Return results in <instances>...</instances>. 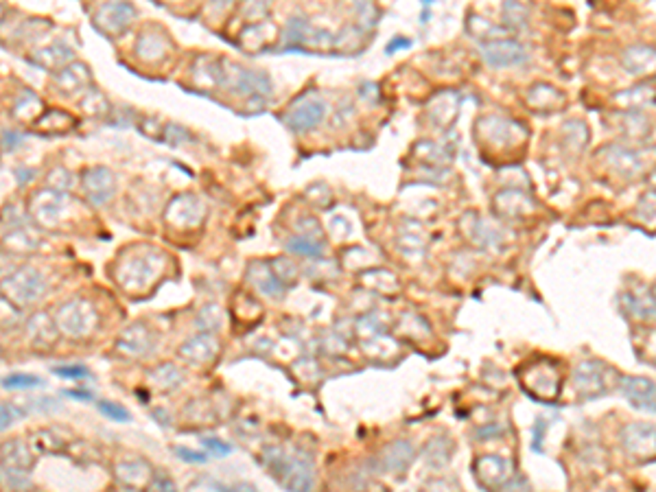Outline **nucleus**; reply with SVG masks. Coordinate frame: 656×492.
I'll list each match as a JSON object with an SVG mask.
<instances>
[{"mask_svg":"<svg viewBox=\"0 0 656 492\" xmlns=\"http://www.w3.org/2000/svg\"><path fill=\"white\" fill-rule=\"evenodd\" d=\"M267 466L278 481L289 492H311L315 481V468L306 453L300 451H285V449H267Z\"/></svg>","mask_w":656,"mask_h":492,"instance_id":"f257e3e1","label":"nucleus"},{"mask_svg":"<svg viewBox=\"0 0 656 492\" xmlns=\"http://www.w3.org/2000/svg\"><path fill=\"white\" fill-rule=\"evenodd\" d=\"M523 388L536 400H556L560 392V372L552 361H534L530 368L521 374Z\"/></svg>","mask_w":656,"mask_h":492,"instance_id":"f03ea898","label":"nucleus"},{"mask_svg":"<svg viewBox=\"0 0 656 492\" xmlns=\"http://www.w3.org/2000/svg\"><path fill=\"white\" fill-rule=\"evenodd\" d=\"M44 291H46V280L42 273L33 267L18 269L11 278L5 280V300L9 296L11 298L9 302H15L20 306L38 302Z\"/></svg>","mask_w":656,"mask_h":492,"instance_id":"7ed1b4c3","label":"nucleus"},{"mask_svg":"<svg viewBox=\"0 0 656 492\" xmlns=\"http://www.w3.org/2000/svg\"><path fill=\"white\" fill-rule=\"evenodd\" d=\"M57 324L68 337H88L97 328L99 315L90 302L70 300L60 308Z\"/></svg>","mask_w":656,"mask_h":492,"instance_id":"20e7f679","label":"nucleus"},{"mask_svg":"<svg viewBox=\"0 0 656 492\" xmlns=\"http://www.w3.org/2000/svg\"><path fill=\"white\" fill-rule=\"evenodd\" d=\"M622 446L634 460L656 458V425L630 423L622 429Z\"/></svg>","mask_w":656,"mask_h":492,"instance_id":"39448f33","label":"nucleus"},{"mask_svg":"<svg viewBox=\"0 0 656 492\" xmlns=\"http://www.w3.org/2000/svg\"><path fill=\"white\" fill-rule=\"evenodd\" d=\"M481 57L495 68L505 66H521L530 60L525 46L517 40H495L481 46Z\"/></svg>","mask_w":656,"mask_h":492,"instance_id":"423d86ee","label":"nucleus"},{"mask_svg":"<svg viewBox=\"0 0 656 492\" xmlns=\"http://www.w3.org/2000/svg\"><path fill=\"white\" fill-rule=\"evenodd\" d=\"M619 392H622L632 407L643 411H656V383L645 376H628L619 378Z\"/></svg>","mask_w":656,"mask_h":492,"instance_id":"0eeeda50","label":"nucleus"},{"mask_svg":"<svg viewBox=\"0 0 656 492\" xmlns=\"http://www.w3.org/2000/svg\"><path fill=\"white\" fill-rule=\"evenodd\" d=\"M324 114H326V103H322L317 99H304V101L296 103L291 112H287L285 123H287L289 130L302 134V132L315 130V127L322 123Z\"/></svg>","mask_w":656,"mask_h":492,"instance_id":"6e6552de","label":"nucleus"},{"mask_svg":"<svg viewBox=\"0 0 656 492\" xmlns=\"http://www.w3.org/2000/svg\"><path fill=\"white\" fill-rule=\"evenodd\" d=\"M573 385L580 398L593 400L606 392L604 388V368L597 361H582L573 370Z\"/></svg>","mask_w":656,"mask_h":492,"instance_id":"1a4fd4ad","label":"nucleus"},{"mask_svg":"<svg viewBox=\"0 0 656 492\" xmlns=\"http://www.w3.org/2000/svg\"><path fill=\"white\" fill-rule=\"evenodd\" d=\"M81 184H83V193L88 195L90 202L101 206L114 193V175H112V171H107L103 167H95V169H88L83 173Z\"/></svg>","mask_w":656,"mask_h":492,"instance_id":"9d476101","label":"nucleus"},{"mask_svg":"<svg viewBox=\"0 0 656 492\" xmlns=\"http://www.w3.org/2000/svg\"><path fill=\"white\" fill-rule=\"evenodd\" d=\"M507 472L510 464L503 458H497V455H486V458H479L475 462V475L479 484L490 492L499 490L507 481Z\"/></svg>","mask_w":656,"mask_h":492,"instance_id":"9b49d317","label":"nucleus"},{"mask_svg":"<svg viewBox=\"0 0 656 492\" xmlns=\"http://www.w3.org/2000/svg\"><path fill=\"white\" fill-rule=\"evenodd\" d=\"M151 348H153V335L142 324L127 328L118 339V350H123L125 355H132V357H142V355H147Z\"/></svg>","mask_w":656,"mask_h":492,"instance_id":"f8f14e48","label":"nucleus"},{"mask_svg":"<svg viewBox=\"0 0 656 492\" xmlns=\"http://www.w3.org/2000/svg\"><path fill=\"white\" fill-rule=\"evenodd\" d=\"M624 306L636 320H656V298L643 287L624 294Z\"/></svg>","mask_w":656,"mask_h":492,"instance_id":"ddd939ff","label":"nucleus"},{"mask_svg":"<svg viewBox=\"0 0 656 492\" xmlns=\"http://www.w3.org/2000/svg\"><path fill=\"white\" fill-rule=\"evenodd\" d=\"M217 353V341L210 333H199L179 348V355L191 363H206Z\"/></svg>","mask_w":656,"mask_h":492,"instance_id":"4468645a","label":"nucleus"},{"mask_svg":"<svg viewBox=\"0 0 656 492\" xmlns=\"http://www.w3.org/2000/svg\"><path fill=\"white\" fill-rule=\"evenodd\" d=\"M624 66L632 75H650L656 70V50L650 46H632L624 53Z\"/></svg>","mask_w":656,"mask_h":492,"instance_id":"2eb2a0df","label":"nucleus"},{"mask_svg":"<svg viewBox=\"0 0 656 492\" xmlns=\"http://www.w3.org/2000/svg\"><path fill=\"white\" fill-rule=\"evenodd\" d=\"M383 468L390 470V472H403L411 460H414V446L407 442V440H398L394 444H390L383 453Z\"/></svg>","mask_w":656,"mask_h":492,"instance_id":"dca6fc26","label":"nucleus"},{"mask_svg":"<svg viewBox=\"0 0 656 492\" xmlns=\"http://www.w3.org/2000/svg\"><path fill=\"white\" fill-rule=\"evenodd\" d=\"M3 466L9 464V470H20V472H27V468L33 466V458L27 449L25 442L20 440H13V442H5L3 444Z\"/></svg>","mask_w":656,"mask_h":492,"instance_id":"f3484780","label":"nucleus"},{"mask_svg":"<svg viewBox=\"0 0 656 492\" xmlns=\"http://www.w3.org/2000/svg\"><path fill=\"white\" fill-rule=\"evenodd\" d=\"M261 267L254 269V285H257L259 291H263L269 298H282L285 294V285L280 282V278L273 273L267 265L259 263Z\"/></svg>","mask_w":656,"mask_h":492,"instance_id":"a211bd4d","label":"nucleus"},{"mask_svg":"<svg viewBox=\"0 0 656 492\" xmlns=\"http://www.w3.org/2000/svg\"><path fill=\"white\" fill-rule=\"evenodd\" d=\"M167 35H147L144 33L140 42H138V55L140 57H149V50H151V60H162L164 57V50H167Z\"/></svg>","mask_w":656,"mask_h":492,"instance_id":"6ab92c4d","label":"nucleus"},{"mask_svg":"<svg viewBox=\"0 0 656 492\" xmlns=\"http://www.w3.org/2000/svg\"><path fill=\"white\" fill-rule=\"evenodd\" d=\"M451 451H453V444L449 440H444V437H437V440L427 444V451H425L427 464H431L433 468L444 466L451 458Z\"/></svg>","mask_w":656,"mask_h":492,"instance_id":"aec40b11","label":"nucleus"},{"mask_svg":"<svg viewBox=\"0 0 656 492\" xmlns=\"http://www.w3.org/2000/svg\"><path fill=\"white\" fill-rule=\"evenodd\" d=\"M38 385H42V378L33 376V374H9L3 378L5 390H33Z\"/></svg>","mask_w":656,"mask_h":492,"instance_id":"412c9836","label":"nucleus"},{"mask_svg":"<svg viewBox=\"0 0 656 492\" xmlns=\"http://www.w3.org/2000/svg\"><path fill=\"white\" fill-rule=\"evenodd\" d=\"M287 250L296 252V254H302V257H322V254H324V247L320 243H313L308 239H291L287 243Z\"/></svg>","mask_w":656,"mask_h":492,"instance_id":"4be33fe9","label":"nucleus"},{"mask_svg":"<svg viewBox=\"0 0 656 492\" xmlns=\"http://www.w3.org/2000/svg\"><path fill=\"white\" fill-rule=\"evenodd\" d=\"M99 409H101V414L105 416V418H109V421H114V423H127L130 421V411H127L123 405H116V403H107V400H101L99 403Z\"/></svg>","mask_w":656,"mask_h":492,"instance_id":"5701e85b","label":"nucleus"},{"mask_svg":"<svg viewBox=\"0 0 656 492\" xmlns=\"http://www.w3.org/2000/svg\"><path fill=\"white\" fill-rule=\"evenodd\" d=\"M156 376H162V383L160 385L164 388V390H175L179 383H182V372L175 368V366H162V368H158L156 370Z\"/></svg>","mask_w":656,"mask_h":492,"instance_id":"b1692460","label":"nucleus"},{"mask_svg":"<svg viewBox=\"0 0 656 492\" xmlns=\"http://www.w3.org/2000/svg\"><path fill=\"white\" fill-rule=\"evenodd\" d=\"M202 444H204L212 455H217V458H226V455H230V451H232V446L226 444V442H221L219 437H202Z\"/></svg>","mask_w":656,"mask_h":492,"instance_id":"393cba45","label":"nucleus"},{"mask_svg":"<svg viewBox=\"0 0 656 492\" xmlns=\"http://www.w3.org/2000/svg\"><path fill=\"white\" fill-rule=\"evenodd\" d=\"M53 372L62 378H86V376H90L86 366H57V368H53Z\"/></svg>","mask_w":656,"mask_h":492,"instance_id":"a878e982","label":"nucleus"},{"mask_svg":"<svg viewBox=\"0 0 656 492\" xmlns=\"http://www.w3.org/2000/svg\"><path fill=\"white\" fill-rule=\"evenodd\" d=\"M22 414L25 411H20L13 403H3V429L11 427L15 423V418H20Z\"/></svg>","mask_w":656,"mask_h":492,"instance_id":"bb28decb","label":"nucleus"},{"mask_svg":"<svg viewBox=\"0 0 656 492\" xmlns=\"http://www.w3.org/2000/svg\"><path fill=\"white\" fill-rule=\"evenodd\" d=\"M175 453L179 455V460L191 462V464H204V462L208 460L204 453H195V451H191V449H182V446H177Z\"/></svg>","mask_w":656,"mask_h":492,"instance_id":"cd10ccee","label":"nucleus"},{"mask_svg":"<svg viewBox=\"0 0 656 492\" xmlns=\"http://www.w3.org/2000/svg\"><path fill=\"white\" fill-rule=\"evenodd\" d=\"M545 429H547V423H545V418H538V421L534 423V442H532V449L534 451H542V437H545Z\"/></svg>","mask_w":656,"mask_h":492,"instance_id":"c85d7f7f","label":"nucleus"},{"mask_svg":"<svg viewBox=\"0 0 656 492\" xmlns=\"http://www.w3.org/2000/svg\"><path fill=\"white\" fill-rule=\"evenodd\" d=\"M3 140H5V144H3L5 151H13V149L18 147V144H20V140H22V138L18 136L13 130H3Z\"/></svg>","mask_w":656,"mask_h":492,"instance_id":"c756f323","label":"nucleus"},{"mask_svg":"<svg viewBox=\"0 0 656 492\" xmlns=\"http://www.w3.org/2000/svg\"><path fill=\"white\" fill-rule=\"evenodd\" d=\"M156 486H158V490H160V492H177V490H175V486L171 484V479L162 477V475H160V477H156Z\"/></svg>","mask_w":656,"mask_h":492,"instance_id":"7c9ffc66","label":"nucleus"},{"mask_svg":"<svg viewBox=\"0 0 656 492\" xmlns=\"http://www.w3.org/2000/svg\"><path fill=\"white\" fill-rule=\"evenodd\" d=\"M66 396H70V398H79V400H93V392H83V390L66 392Z\"/></svg>","mask_w":656,"mask_h":492,"instance_id":"2f4dec72","label":"nucleus"},{"mask_svg":"<svg viewBox=\"0 0 656 492\" xmlns=\"http://www.w3.org/2000/svg\"><path fill=\"white\" fill-rule=\"evenodd\" d=\"M407 46H411L409 40H394V42L388 44V53H394V50H398V48H407Z\"/></svg>","mask_w":656,"mask_h":492,"instance_id":"473e14b6","label":"nucleus"},{"mask_svg":"<svg viewBox=\"0 0 656 492\" xmlns=\"http://www.w3.org/2000/svg\"><path fill=\"white\" fill-rule=\"evenodd\" d=\"M423 492H449L446 488H444V481H433L429 488H425Z\"/></svg>","mask_w":656,"mask_h":492,"instance_id":"72a5a7b5","label":"nucleus"}]
</instances>
